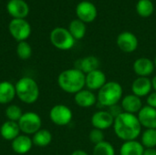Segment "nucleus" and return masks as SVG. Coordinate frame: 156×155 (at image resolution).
I'll use <instances>...</instances> for the list:
<instances>
[{
    "mask_svg": "<svg viewBox=\"0 0 156 155\" xmlns=\"http://www.w3.org/2000/svg\"><path fill=\"white\" fill-rule=\"evenodd\" d=\"M113 131L115 135L122 141H133L142 134V125L137 115L122 112L114 119Z\"/></svg>",
    "mask_w": 156,
    "mask_h": 155,
    "instance_id": "1",
    "label": "nucleus"
},
{
    "mask_svg": "<svg viewBox=\"0 0 156 155\" xmlns=\"http://www.w3.org/2000/svg\"><path fill=\"white\" fill-rule=\"evenodd\" d=\"M59 88L69 94H76L85 88V74L78 69H65L58 77Z\"/></svg>",
    "mask_w": 156,
    "mask_h": 155,
    "instance_id": "2",
    "label": "nucleus"
},
{
    "mask_svg": "<svg viewBox=\"0 0 156 155\" xmlns=\"http://www.w3.org/2000/svg\"><path fill=\"white\" fill-rule=\"evenodd\" d=\"M123 97L122 86L114 80L107 81L104 86L98 90V103L103 107L110 108L118 104Z\"/></svg>",
    "mask_w": 156,
    "mask_h": 155,
    "instance_id": "3",
    "label": "nucleus"
},
{
    "mask_svg": "<svg viewBox=\"0 0 156 155\" xmlns=\"http://www.w3.org/2000/svg\"><path fill=\"white\" fill-rule=\"evenodd\" d=\"M16 97L24 103L32 104L39 97V88L35 79L29 77L19 79L15 84Z\"/></svg>",
    "mask_w": 156,
    "mask_h": 155,
    "instance_id": "4",
    "label": "nucleus"
},
{
    "mask_svg": "<svg viewBox=\"0 0 156 155\" xmlns=\"http://www.w3.org/2000/svg\"><path fill=\"white\" fill-rule=\"evenodd\" d=\"M50 41L52 45L60 50H69L75 45V39L69 29L64 27H56L50 33Z\"/></svg>",
    "mask_w": 156,
    "mask_h": 155,
    "instance_id": "5",
    "label": "nucleus"
},
{
    "mask_svg": "<svg viewBox=\"0 0 156 155\" xmlns=\"http://www.w3.org/2000/svg\"><path fill=\"white\" fill-rule=\"evenodd\" d=\"M20 131L27 135L35 134L41 129L42 121L40 116L32 111L25 112L17 122Z\"/></svg>",
    "mask_w": 156,
    "mask_h": 155,
    "instance_id": "6",
    "label": "nucleus"
},
{
    "mask_svg": "<svg viewBox=\"0 0 156 155\" xmlns=\"http://www.w3.org/2000/svg\"><path fill=\"white\" fill-rule=\"evenodd\" d=\"M49 118L54 124L58 126H66L72 121L73 113L68 106L64 104H57L51 108Z\"/></svg>",
    "mask_w": 156,
    "mask_h": 155,
    "instance_id": "7",
    "label": "nucleus"
},
{
    "mask_svg": "<svg viewBox=\"0 0 156 155\" xmlns=\"http://www.w3.org/2000/svg\"><path fill=\"white\" fill-rule=\"evenodd\" d=\"M8 28L11 36L18 42L26 41V39L28 38L31 34V26L25 19H12L9 23Z\"/></svg>",
    "mask_w": 156,
    "mask_h": 155,
    "instance_id": "8",
    "label": "nucleus"
},
{
    "mask_svg": "<svg viewBox=\"0 0 156 155\" xmlns=\"http://www.w3.org/2000/svg\"><path fill=\"white\" fill-rule=\"evenodd\" d=\"M118 48L125 53H132L135 51L138 48V39L137 37L129 31L122 32L116 40Z\"/></svg>",
    "mask_w": 156,
    "mask_h": 155,
    "instance_id": "9",
    "label": "nucleus"
},
{
    "mask_svg": "<svg viewBox=\"0 0 156 155\" xmlns=\"http://www.w3.org/2000/svg\"><path fill=\"white\" fill-rule=\"evenodd\" d=\"M76 14L78 19L84 23H90L96 18L98 12L94 4L90 1H81L76 7Z\"/></svg>",
    "mask_w": 156,
    "mask_h": 155,
    "instance_id": "10",
    "label": "nucleus"
},
{
    "mask_svg": "<svg viewBox=\"0 0 156 155\" xmlns=\"http://www.w3.org/2000/svg\"><path fill=\"white\" fill-rule=\"evenodd\" d=\"M106 82V75L100 69L85 74V87L91 91L100 90Z\"/></svg>",
    "mask_w": 156,
    "mask_h": 155,
    "instance_id": "11",
    "label": "nucleus"
},
{
    "mask_svg": "<svg viewBox=\"0 0 156 155\" xmlns=\"http://www.w3.org/2000/svg\"><path fill=\"white\" fill-rule=\"evenodd\" d=\"M90 122L93 128L104 131L113 126L114 117L109 112V111H98L93 113Z\"/></svg>",
    "mask_w": 156,
    "mask_h": 155,
    "instance_id": "12",
    "label": "nucleus"
},
{
    "mask_svg": "<svg viewBox=\"0 0 156 155\" xmlns=\"http://www.w3.org/2000/svg\"><path fill=\"white\" fill-rule=\"evenodd\" d=\"M133 69L138 77L149 78L154 71L155 67L152 59L143 57L137 58L133 65Z\"/></svg>",
    "mask_w": 156,
    "mask_h": 155,
    "instance_id": "13",
    "label": "nucleus"
},
{
    "mask_svg": "<svg viewBox=\"0 0 156 155\" xmlns=\"http://www.w3.org/2000/svg\"><path fill=\"white\" fill-rule=\"evenodd\" d=\"M131 89L133 94L138 96L139 98L142 99L143 97H147L153 90L152 79L144 77H137L133 81Z\"/></svg>",
    "mask_w": 156,
    "mask_h": 155,
    "instance_id": "14",
    "label": "nucleus"
},
{
    "mask_svg": "<svg viewBox=\"0 0 156 155\" xmlns=\"http://www.w3.org/2000/svg\"><path fill=\"white\" fill-rule=\"evenodd\" d=\"M121 107L123 112L136 115L144 106H143L142 99L132 93L122 97L121 100Z\"/></svg>",
    "mask_w": 156,
    "mask_h": 155,
    "instance_id": "15",
    "label": "nucleus"
},
{
    "mask_svg": "<svg viewBox=\"0 0 156 155\" xmlns=\"http://www.w3.org/2000/svg\"><path fill=\"white\" fill-rule=\"evenodd\" d=\"M138 120L145 129H156V109L148 105L144 106L137 114Z\"/></svg>",
    "mask_w": 156,
    "mask_h": 155,
    "instance_id": "16",
    "label": "nucleus"
},
{
    "mask_svg": "<svg viewBox=\"0 0 156 155\" xmlns=\"http://www.w3.org/2000/svg\"><path fill=\"white\" fill-rule=\"evenodd\" d=\"M6 9L11 16L19 19H24L29 13L28 5L24 0H9Z\"/></svg>",
    "mask_w": 156,
    "mask_h": 155,
    "instance_id": "17",
    "label": "nucleus"
},
{
    "mask_svg": "<svg viewBox=\"0 0 156 155\" xmlns=\"http://www.w3.org/2000/svg\"><path fill=\"white\" fill-rule=\"evenodd\" d=\"M74 101L81 108H90L98 102L95 93L85 88L74 94Z\"/></svg>",
    "mask_w": 156,
    "mask_h": 155,
    "instance_id": "18",
    "label": "nucleus"
},
{
    "mask_svg": "<svg viewBox=\"0 0 156 155\" xmlns=\"http://www.w3.org/2000/svg\"><path fill=\"white\" fill-rule=\"evenodd\" d=\"M32 139L29 138L27 134H19L16 139L11 143L12 150L17 154H26L27 153L33 146Z\"/></svg>",
    "mask_w": 156,
    "mask_h": 155,
    "instance_id": "19",
    "label": "nucleus"
},
{
    "mask_svg": "<svg viewBox=\"0 0 156 155\" xmlns=\"http://www.w3.org/2000/svg\"><path fill=\"white\" fill-rule=\"evenodd\" d=\"M101 65L100 59L95 56H87L83 58H80L75 63V69H80L84 74H88L93 70L99 69Z\"/></svg>",
    "mask_w": 156,
    "mask_h": 155,
    "instance_id": "20",
    "label": "nucleus"
},
{
    "mask_svg": "<svg viewBox=\"0 0 156 155\" xmlns=\"http://www.w3.org/2000/svg\"><path fill=\"white\" fill-rule=\"evenodd\" d=\"M20 132L21 131L19 129L18 123L16 122L6 121L0 127V135L6 141L12 142L19 135Z\"/></svg>",
    "mask_w": 156,
    "mask_h": 155,
    "instance_id": "21",
    "label": "nucleus"
},
{
    "mask_svg": "<svg viewBox=\"0 0 156 155\" xmlns=\"http://www.w3.org/2000/svg\"><path fill=\"white\" fill-rule=\"evenodd\" d=\"M16 96V87L12 82L6 80L0 82V104L10 103Z\"/></svg>",
    "mask_w": 156,
    "mask_h": 155,
    "instance_id": "22",
    "label": "nucleus"
},
{
    "mask_svg": "<svg viewBox=\"0 0 156 155\" xmlns=\"http://www.w3.org/2000/svg\"><path fill=\"white\" fill-rule=\"evenodd\" d=\"M144 147L137 140L123 142L120 148V155H143Z\"/></svg>",
    "mask_w": 156,
    "mask_h": 155,
    "instance_id": "23",
    "label": "nucleus"
},
{
    "mask_svg": "<svg viewBox=\"0 0 156 155\" xmlns=\"http://www.w3.org/2000/svg\"><path fill=\"white\" fill-rule=\"evenodd\" d=\"M51 141H52V134L48 130L46 129H40L38 132L33 134V138H32L33 144L41 148L49 145Z\"/></svg>",
    "mask_w": 156,
    "mask_h": 155,
    "instance_id": "24",
    "label": "nucleus"
},
{
    "mask_svg": "<svg viewBox=\"0 0 156 155\" xmlns=\"http://www.w3.org/2000/svg\"><path fill=\"white\" fill-rule=\"evenodd\" d=\"M69 31L75 40H79L84 37L86 34V26L85 23L80 19L72 20L69 26Z\"/></svg>",
    "mask_w": 156,
    "mask_h": 155,
    "instance_id": "25",
    "label": "nucleus"
},
{
    "mask_svg": "<svg viewBox=\"0 0 156 155\" xmlns=\"http://www.w3.org/2000/svg\"><path fill=\"white\" fill-rule=\"evenodd\" d=\"M141 143L145 149L156 148V129H146L141 134Z\"/></svg>",
    "mask_w": 156,
    "mask_h": 155,
    "instance_id": "26",
    "label": "nucleus"
},
{
    "mask_svg": "<svg viewBox=\"0 0 156 155\" xmlns=\"http://www.w3.org/2000/svg\"><path fill=\"white\" fill-rule=\"evenodd\" d=\"M136 10L139 16L148 17L154 13V6L151 0H139L136 5Z\"/></svg>",
    "mask_w": 156,
    "mask_h": 155,
    "instance_id": "27",
    "label": "nucleus"
},
{
    "mask_svg": "<svg viewBox=\"0 0 156 155\" xmlns=\"http://www.w3.org/2000/svg\"><path fill=\"white\" fill-rule=\"evenodd\" d=\"M92 155H115V149L111 143L103 141L94 145Z\"/></svg>",
    "mask_w": 156,
    "mask_h": 155,
    "instance_id": "28",
    "label": "nucleus"
},
{
    "mask_svg": "<svg viewBox=\"0 0 156 155\" xmlns=\"http://www.w3.org/2000/svg\"><path fill=\"white\" fill-rule=\"evenodd\" d=\"M22 115H23L22 109L18 105L10 104L5 109V116L7 118V121L17 122L20 120Z\"/></svg>",
    "mask_w": 156,
    "mask_h": 155,
    "instance_id": "29",
    "label": "nucleus"
},
{
    "mask_svg": "<svg viewBox=\"0 0 156 155\" xmlns=\"http://www.w3.org/2000/svg\"><path fill=\"white\" fill-rule=\"evenodd\" d=\"M16 54L19 58L23 60L28 59L32 55V48L31 46L27 41L18 42L16 47Z\"/></svg>",
    "mask_w": 156,
    "mask_h": 155,
    "instance_id": "30",
    "label": "nucleus"
},
{
    "mask_svg": "<svg viewBox=\"0 0 156 155\" xmlns=\"http://www.w3.org/2000/svg\"><path fill=\"white\" fill-rule=\"evenodd\" d=\"M104 139H105V135L103 133V131H101V130H98V129L93 128L89 133V140L94 145L105 141Z\"/></svg>",
    "mask_w": 156,
    "mask_h": 155,
    "instance_id": "31",
    "label": "nucleus"
},
{
    "mask_svg": "<svg viewBox=\"0 0 156 155\" xmlns=\"http://www.w3.org/2000/svg\"><path fill=\"white\" fill-rule=\"evenodd\" d=\"M146 102H147V105L152 107V108H154L156 109V92H151L148 96H147V99H146Z\"/></svg>",
    "mask_w": 156,
    "mask_h": 155,
    "instance_id": "32",
    "label": "nucleus"
},
{
    "mask_svg": "<svg viewBox=\"0 0 156 155\" xmlns=\"http://www.w3.org/2000/svg\"><path fill=\"white\" fill-rule=\"evenodd\" d=\"M109 112H110V113L114 117V119H115L118 115H120V114H121L122 112H123V111H122V107L119 106L118 104H116V105L112 106V107L109 108Z\"/></svg>",
    "mask_w": 156,
    "mask_h": 155,
    "instance_id": "33",
    "label": "nucleus"
},
{
    "mask_svg": "<svg viewBox=\"0 0 156 155\" xmlns=\"http://www.w3.org/2000/svg\"><path fill=\"white\" fill-rule=\"evenodd\" d=\"M143 155H156V148H148L144 149Z\"/></svg>",
    "mask_w": 156,
    "mask_h": 155,
    "instance_id": "34",
    "label": "nucleus"
},
{
    "mask_svg": "<svg viewBox=\"0 0 156 155\" xmlns=\"http://www.w3.org/2000/svg\"><path fill=\"white\" fill-rule=\"evenodd\" d=\"M70 155H89L85 151H82V150H76L74 151Z\"/></svg>",
    "mask_w": 156,
    "mask_h": 155,
    "instance_id": "35",
    "label": "nucleus"
},
{
    "mask_svg": "<svg viewBox=\"0 0 156 155\" xmlns=\"http://www.w3.org/2000/svg\"><path fill=\"white\" fill-rule=\"evenodd\" d=\"M152 84H153V90H154V91L156 92V75L152 79Z\"/></svg>",
    "mask_w": 156,
    "mask_h": 155,
    "instance_id": "36",
    "label": "nucleus"
},
{
    "mask_svg": "<svg viewBox=\"0 0 156 155\" xmlns=\"http://www.w3.org/2000/svg\"><path fill=\"white\" fill-rule=\"evenodd\" d=\"M154 67H155V69H156V57H155V58H154Z\"/></svg>",
    "mask_w": 156,
    "mask_h": 155,
    "instance_id": "37",
    "label": "nucleus"
}]
</instances>
